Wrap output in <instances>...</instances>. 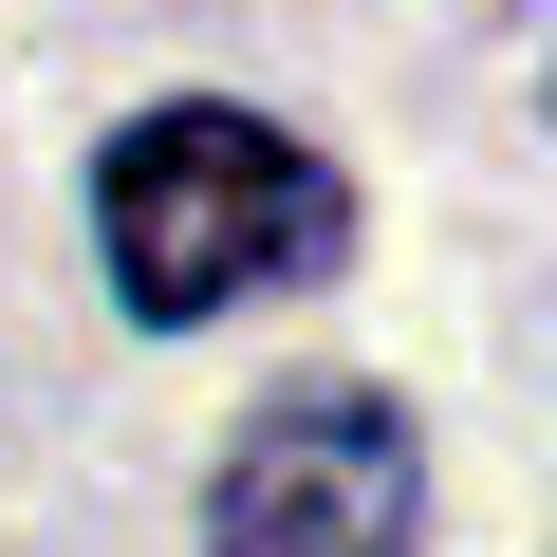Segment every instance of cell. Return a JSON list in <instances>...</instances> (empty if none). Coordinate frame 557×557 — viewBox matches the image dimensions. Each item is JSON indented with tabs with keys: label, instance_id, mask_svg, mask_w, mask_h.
I'll return each mask as SVG.
<instances>
[{
	"label": "cell",
	"instance_id": "obj_1",
	"mask_svg": "<svg viewBox=\"0 0 557 557\" xmlns=\"http://www.w3.org/2000/svg\"><path fill=\"white\" fill-rule=\"evenodd\" d=\"M94 242H112V298H131L149 335H186V317L260 298V278H317V260L354 242V186H335L298 131H260V112H223V94H168V112H131L112 168H94Z\"/></svg>",
	"mask_w": 557,
	"mask_h": 557
},
{
	"label": "cell",
	"instance_id": "obj_2",
	"mask_svg": "<svg viewBox=\"0 0 557 557\" xmlns=\"http://www.w3.org/2000/svg\"><path fill=\"white\" fill-rule=\"evenodd\" d=\"M409 539H428V446L354 372L260 391V428L205 483V557H409Z\"/></svg>",
	"mask_w": 557,
	"mask_h": 557
}]
</instances>
